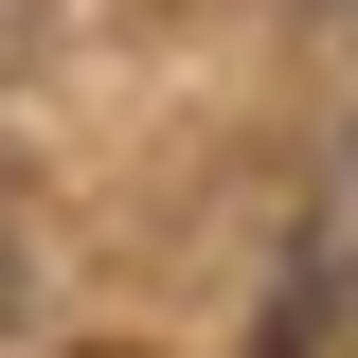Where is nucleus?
<instances>
[{"label":"nucleus","mask_w":358,"mask_h":358,"mask_svg":"<svg viewBox=\"0 0 358 358\" xmlns=\"http://www.w3.org/2000/svg\"><path fill=\"white\" fill-rule=\"evenodd\" d=\"M90 358H126V341H90Z\"/></svg>","instance_id":"obj_1"}]
</instances>
